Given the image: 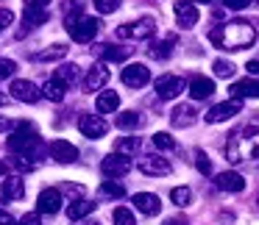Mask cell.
Segmentation results:
<instances>
[{"instance_id":"cell-1","label":"cell","mask_w":259,"mask_h":225,"mask_svg":"<svg viewBox=\"0 0 259 225\" xmlns=\"http://www.w3.org/2000/svg\"><path fill=\"white\" fill-rule=\"evenodd\" d=\"M226 158L231 164H242L259 158V117H253L251 123H245L242 128H237L226 142Z\"/></svg>"},{"instance_id":"cell-2","label":"cell","mask_w":259,"mask_h":225,"mask_svg":"<svg viewBox=\"0 0 259 225\" xmlns=\"http://www.w3.org/2000/svg\"><path fill=\"white\" fill-rule=\"evenodd\" d=\"M209 42L223 47V50H245L256 42V31L245 20H231V23L209 31Z\"/></svg>"},{"instance_id":"cell-3","label":"cell","mask_w":259,"mask_h":225,"mask_svg":"<svg viewBox=\"0 0 259 225\" xmlns=\"http://www.w3.org/2000/svg\"><path fill=\"white\" fill-rule=\"evenodd\" d=\"M39 145H42V139H39V134H36V128L31 123H20L17 128H14V134L9 136V150L20 153V156H25V158H34L36 153H39Z\"/></svg>"},{"instance_id":"cell-4","label":"cell","mask_w":259,"mask_h":225,"mask_svg":"<svg viewBox=\"0 0 259 225\" xmlns=\"http://www.w3.org/2000/svg\"><path fill=\"white\" fill-rule=\"evenodd\" d=\"M98 31H101V23H98L95 17H78V20H67V34L73 36V42H78V45H87V42H92L98 36Z\"/></svg>"},{"instance_id":"cell-5","label":"cell","mask_w":259,"mask_h":225,"mask_svg":"<svg viewBox=\"0 0 259 225\" xmlns=\"http://www.w3.org/2000/svg\"><path fill=\"white\" fill-rule=\"evenodd\" d=\"M153 31H156L153 17H142V20H137L134 25H120L117 36L120 39H148V36H153Z\"/></svg>"},{"instance_id":"cell-6","label":"cell","mask_w":259,"mask_h":225,"mask_svg":"<svg viewBox=\"0 0 259 225\" xmlns=\"http://www.w3.org/2000/svg\"><path fill=\"white\" fill-rule=\"evenodd\" d=\"M153 86H156V95L162 100H173V97H179L184 92V78H179V75H162V78H156Z\"/></svg>"},{"instance_id":"cell-7","label":"cell","mask_w":259,"mask_h":225,"mask_svg":"<svg viewBox=\"0 0 259 225\" xmlns=\"http://www.w3.org/2000/svg\"><path fill=\"white\" fill-rule=\"evenodd\" d=\"M242 111V103L240 100H226V103H218V106H212L206 111V123H226V120H231L234 114Z\"/></svg>"},{"instance_id":"cell-8","label":"cell","mask_w":259,"mask_h":225,"mask_svg":"<svg viewBox=\"0 0 259 225\" xmlns=\"http://www.w3.org/2000/svg\"><path fill=\"white\" fill-rule=\"evenodd\" d=\"M78 131L84 136H90V139H101V136H106L109 125L103 117H98V114H84V117L78 120Z\"/></svg>"},{"instance_id":"cell-9","label":"cell","mask_w":259,"mask_h":225,"mask_svg":"<svg viewBox=\"0 0 259 225\" xmlns=\"http://www.w3.org/2000/svg\"><path fill=\"white\" fill-rule=\"evenodd\" d=\"M170 161L162 156H156V153H151V156H142L140 158V173L145 175H156V178H162V175H170Z\"/></svg>"},{"instance_id":"cell-10","label":"cell","mask_w":259,"mask_h":225,"mask_svg":"<svg viewBox=\"0 0 259 225\" xmlns=\"http://www.w3.org/2000/svg\"><path fill=\"white\" fill-rule=\"evenodd\" d=\"M148 81H151V70L145 64H128L123 70V84L131 86V89H142Z\"/></svg>"},{"instance_id":"cell-11","label":"cell","mask_w":259,"mask_h":225,"mask_svg":"<svg viewBox=\"0 0 259 225\" xmlns=\"http://www.w3.org/2000/svg\"><path fill=\"white\" fill-rule=\"evenodd\" d=\"M103 173L109 175V178H123V175H128V170H131V161H128V156H120V153H112V156H106L103 158Z\"/></svg>"},{"instance_id":"cell-12","label":"cell","mask_w":259,"mask_h":225,"mask_svg":"<svg viewBox=\"0 0 259 225\" xmlns=\"http://www.w3.org/2000/svg\"><path fill=\"white\" fill-rule=\"evenodd\" d=\"M62 208V192L59 189H42L39 200H36V211L39 214H56Z\"/></svg>"},{"instance_id":"cell-13","label":"cell","mask_w":259,"mask_h":225,"mask_svg":"<svg viewBox=\"0 0 259 225\" xmlns=\"http://www.w3.org/2000/svg\"><path fill=\"white\" fill-rule=\"evenodd\" d=\"M106 84H109V67H106V64H95V67L87 73L84 92H101Z\"/></svg>"},{"instance_id":"cell-14","label":"cell","mask_w":259,"mask_h":225,"mask_svg":"<svg viewBox=\"0 0 259 225\" xmlns=\"http://www.w3.org/2000/svg\"><path fill=\"white\" fill-rule=\"evenodd\" d=\"M12 95L17 97V100H23V103H36L39 100V95H42V89L36 84H31V81H14L12 84Z\"/></svg>"},{"instance_id":"cell-15","label":"cell","mask_w":259,"mask_h":225,"mask_svg":"<svg viewBox=\"0 0 259 225\" xmlns=\"http://www.w3.org/2000/svg\"><path fill=\"white\" fill-rule=\"evenodd\" d=\"M51 156L56 158L59 164H73L75 158H78V150H75L73 142L56 139V142H51Z\"/></svg>"},{"instance_id":"cell-16","label":"cell","mask_w":259,"mask_h":225,"mask_svg":"<svg viewBox=\"0 0 259 225\" xmlns=\"http://www.w3.org/2000/svg\"><path fill=\"white\" fill-rule=\"evenodd\" d=\"M134 208L142 214H148V217H153V214L162 211V200H159L156 195H151V192H140V195H134Z\"/></svg>"},{"instance_id":"cell-17","label":"cell","mask_w":259,"mask_h":225,"mask_svg":"<svg viewBox=\"0 0 259 225\" xmlns=\"http://www.w3.org/2000/svg\"><path fill=\"white\" fill-rule=\"evenodd\" d=\"M176 12V23L181 25V28H192V25L198 23V9L192 6V3H187V0H179L173 6Z\"/></svg>"},{"instance_id":"cell-18","label":"cell","mask_w":259,"mask_h":225,"mask_svg":"<svg viewBox=\"0 0 259 225\" xmlns=\"http://www.w3.org/2000/svg\"><path fill=\"white\" fill-rule=\"evenodd\" d=\"M212 92H214V81L206 78V75H195L190 81V95L195 100H206V97H212Z\"/></svg>"},{"instance_id":"cell-19","label":"cell","mask_w":259,"mask_h":225,"mask_svg":"<svg viewBox=\"0 0 259 225\" xmlns=\"http://www.w3.org/2000/svg\"><path fill=\"white\" fill-rule=\"evenodd\" d=\"M214 184L223 192H242L245 189V178H242L240 173H220L218 178H214Z\"/></svg>"},{"instance_id":"cell-20","label":"cell","mask_w":259,"mask_h":225,"mask_svg":"<svg viewBox=\"0 0 259 225\" xmlns=\"http://www.w3.org/2000/svg\"><path fill=\"white\" fill-rule=\"evenodd\" d=\"M229 95L234 97V100H242V97H259V81H237V84H231Z\"/></svg>"},{"instance_id":"cell-21","label":"cell","mask_w":259,"mask_h":225,"mask_svg":"<svg viewBox=\"0 0 259 225\" xmlns=\"http://www.w3.org/2000/svg\"><path fill=\"white\" fill-rule=\"evenodd\" d=\"M198 120V114H195V108L192 106H176L173 108V114H170V123L176 125V128H187V125H192Z\"/></svg>"},{"instance_id":"cell-22","label":"cell","mask_w":259,"mask_h":225,"mask_svg":"<svg viewBox=\"0 0 259 225\" xmlns=\"http://www.w3.org/2000/svg\"><path fill=\"white\" fill-rule=\"evenodd\" d=\"M95 211V203L92 200H87V197H81V200H73L67 206V217L73 219V222H78V219H84L87 214H92Z\"/></svg>"},{"instance_id":"cell-23","label":"cell","mask_w":259,"mask_h":225,"mask_svg":"<svg viewBox=\"0 0 259 225\" xmlns=\"http://www.w3.org/2000/svg\"><path fill=\"white\" fill-rule=\"evenodd\" d=\"M23 195H25V184L17 178V175L3 178V197H6V200H20Z\"/></svg>"},{"instance_id":"cell-24","label":"cell","mask_w":259,"mask_h":225,"mask_svg":"<svg viewBox=\"0 0 259 225\" xmlns=\"http://www.w3.org/2000/svg\"><path fill=\"white\" fill-rule=\"evenodd\" d=\"M95 106H98V111H101V114H112V111H117V106H120V95H117V92H112V89H106V92L98 95Z\"/></svg>"},{"instance_id":"cell-25","label":"cell","mask_w":259,"mask_h":225,"mask_svg":"<svg viewBox=\"0 0 259 225\" xmlns=\"http://www.w3.org/2000/svg\"><path fill=\"white\" fill-rule=\"evenodd\" d=\"M78 78H81V67H78V64H59L56 81H62L64 86H70V84H75Z\"/></svg>"},{"instance_id":"cell-26","label":"cell","mask_w":259,"mask_h":225,"mask_svg":"<svg viewBox=\"0 0 259 225\" xmlns=\"http://www.w3.org/2000/svg\"><path fill=\"white\" fill-rule=\"evenodd\" d=\"M42 95L48 97V100H53V103H59V100H64V95H67V86L62 84V81H48L45 86H42Z\"/></svg>"},{"instance_id":"cell-27","label":"cell","mask_w":259,"mask_h":225,"mask_svg":"<svg viewBox=\"0 0 259 225\" xmlns=\"http://www.w3.org/2000/svg\"><path fill=\"white\" fill-rule=\"evenodd\" d=\"M23 20H25V25H45L48 23V12L39 9V6H25Z\"/></svg>"},{"instance_id":"cell-28","label":"cell","mask_w":259,"mask_h":225,"mask_svg":"<svg viewBox=\"0 0 259 225\" xmlns=\"http://www.w3.org/2000/svg\"><path fill=\"white\" fill-rule=\"evenodd\" d=\"M140 150V139L137 136H123V139H117V145H114V153H120V156H134V153Z\"/></svg>"},{"instance_id":"cell-29","label":"cell","mask_w":259,"mask_h":225,"mask_svg":"<svg viewBox=\"0 0 259 225\" xmlns=\"http://www.w3.org/2000/svg\"><path fill=\"white\" fill-rule=\"evenodd\" d=\"M98 53H101L106 62H123V59L128 56V50H123V47H114V45H98Z\"/></svg>"},{"instance_id":"cell-30","label":"cell","mask_w":259,"mask_h":225,"mask_svg":"<svg viewBox=\"0 0 259 225\" xmlns=\"http://www.w3.org/2000/svg\"><path fill=\"white\" fill-rule=\"evenodd\" d=\"M64 53H67V47H64V45H51L48 50L36 53L34 62H56V59H64Z\"/></svg>"},{"instance_id":"cell-31","label":"cell","mask_w":259,"mask_h":225,"mask_svg":"<svg viewBox=\"0 0 259 225\" xmlns=\"http://www.w3.org/2000/svg\"><path fill=\"white\" fill-rule=\"evenodd\" d=\"M140 125H142V117L137 111H125L117 117V128H123V131H134V128H140Z\"/></svg>"},{"instance_id":"cell-32","label":"cell","mask_w":259,"mask_h":225,"mask_svg":"<svg viewBox=\"0 0 259 225\" xmlns=\"http://www.w3.org/2000/svg\"><path fill=\"white\" fill-rule=\"evenodd\" d=\"M170 47H173V36H167L164 42H153V45L148 47V53H151V59H167Z\"/></svg>"},{"instance_id":"cell-33","label":"cell","mask_w":259,"mask_h":225,"mask_svg":"<svg viewBox=\"0 0 259 225\" xmlns=\"http://www.w3.org/2000/svg\"><path fill=\"white\" fill-rule=\"evenodd\" d=\"M101 195L103 197H125V186L117 184V181H106V184H101Z\"/></svg>"},{"instance_id":"cell-34","label":"cell","mask_w":259,"mask_h":225,"mask_svg":"<svg viewBox=\"0 0 259 225\" xmlns=\"http://www.w3.org/2000/svg\"><path fill=\"white\" fill-rule=\"evenodd\" d=\"M64 17H67V20L84 17V0H67V6H64Z\"/></svg>"},{"instance_id":"cell-35","label":"cell","mask_w":259,"mask_h":225,"mask_svg":"<svg viewBox=\"0 0 259 225\" xmlns=\"http://www.w3.org/2000/svg\"><path fill=\"white\" fill-rule=\"evenodd\" d=\"M170 200H173L176 206H187V203L192 200V192L187 189V186H176V189L170 192Z\"/></svg>"},{"instance_id":"cell-36","label":"cell","mask_w":259,"mask_h":225,"mask_svg":"<svg viewBox=\"0 0 259 225\" xmlns=\"http://www.w3.org/2000/svg\"><path fill=\"white\" fill-rule=\"evenodd\" d=\"M153 147H159V150H173L176 139L170 134H164V131H159V134H153Z\"/></svg>"},{"instance_id":"cell-37","label":"cell","mask_w":259,"mask_h":225,"mask_svg":"<svg viewBox=\"0 0 259 225\" xmlns=\"http://www.w3.org/2000/svg\"><path fill=\"white\" fill-rule=\"evenodd\" d=\"M234 64L231 62H223V59H218V62H214V75H218V78H231V75H234Z\"/></svg>"},{"instance_id":"cell-38","label":"cell","mask_w":259,"mask_h":225,"mask_svg":"<svg viewBox=\"0 0 259 225\" xmlns=\"http://www.w3.org/2000/svg\"><path fill=\"white\" fill-rule=\"evenodd\" d=\"M114 225H137L131 208H114Z\"/></svg>"},{"instance_id":"cell-39","label":"cell","mask_w":259,"mask_h":225,"mask_svg":"<svg viewBox=\"0 0 259 225\" xmlns=\"http://www.w3.org/2000/svg\"><path fill=\"white\" fill-rule=\"evenodd\" d=\"M92 3H95V9L101 14H114L120 9V0H92Z\"/></svg>"},{"instance_id":"cell-40","label":"cell","mask_w":259,"mask_h":225,"mask_svg":"<svg viewBox=\"0 0 259 225\" xmlns=\"http://www.w3.org/2000/svg\"><path fill=\"white\" fill-rule=\"evenodd\" d=\"M14 70H17V64H14L12 59H0V81H3V78H12Z\"/></svg>"},{"instance_id":"cell-41","label":"cell","mask_w":259,"mask_h":225,"mask_svg":"<svg viewBox=\"0 0 259 225\" xmlns=\"http://www.w3.org/2000/svg\"><path fill=\"white\" fill-rule=\"evenodd\" d=\"M195 164H198V170H201L203 175H212V161L206 158V153L198 150V153H195Z\"/></svg>"},{"instance_id":"cell-42","label":"cell","mask_w":259,"mask_h":225,"mask_svg":"<svg viewBox=\"0 0 259 225\" xmlns=\"http://www.w3.org/2000/svg\"><path fill=\"white\" fill-rule=\"evenodd\" d=\"M64 195H67V197H75V200H81V197H87V189H81L78 184H64Z\"/></svg>"},{"instance_id":"cell-43","label":"cell","mask_w":259,"mask_h":225,"mask_svg":"<svg viewBox=\"0 0 259 225\" xmlns=\"http://www.w3.org/2000/svg\"><path fill=\"white\" fill-rule=\"evenodd\" d=\"M14 23V12H9V9H0V28H6V25Z\"/></svg>"},{"instance_id":"cell-44","label":"cell","mask_w":259,"mask_h":225,"mask_svg":"<svg viewBox=\"0 0 259 225\" xmlns=\"http://www.w3.org/2000/svg\"><path fill=\"white\" fill-rule=\"evenodd\" d=\"M229 9H234V12H240V9H245V6H251V0H223Z\"/></svg>"},{"instance_id":"cell-45","label":"cell","mask_w":259,"mask_h":225,"mask_svg":"<svg viewBox=\"0 0 259 225\" xmlns=\"http://www.w3.org/2000/svg\"><path fill=\"white\" fill-rule=\"evenodd\" d=\"M0 225H17V219H14L9 211H3V208H0Z\"/></svg>"},{"instance_id":"cell-46","label":"cell","mask_w":259,"mask_h":225,"mask_svg":"<svg viewBox=\"0 0 259 225\" xmlns=\"http://www.w3.org/2000/svg\"><path fill=\"white\" fill-rule=\"evenodd\" d=\"M17 225H39V217H36V214H25Z\"/></svg>"},{"instance_id":"cell-47","label":"cell","mask_w":259,"mask_h":225,"mask_svg":"<svg viewBox=\"0 0 259 225\" xmlns=\"http://www.w3.org/2000/svg\"><path fill=\"white\" fill-rule=\"evenodd\" d=\"M48 3H53V0H25V6H39V9H45Z\"/></svg>"},{"instance_id":"cell-48","label":"cell","mask_w":259,"mask_h":225,"mask_svg":"<svg viewBox=\"0 0 259 225\" xmlns=\"http://www.w3.org/2000/svg\"><path fill=\"white\" fill-rule=\"evenodd\" d=\"M248 73H253V75H259V62H248Z\"/></svg>"},{"instance_id":"cell-49","label":"cell","mask_w":259,"mask_h":225,"mask_svg":"<svg viewBox=\"0 0 259 225\" xmlns=\"http://www.w3.org/2000/svg\"><path fill=\"white\" fill-rule=\"evenodd\" d=\"M9 128H12V123L6 117H0V131H9Z\"/></svg>"},{"instance_id":"cell-50","label":"cell","mask_w":259,"mask_h":225,"mask_svg":"<svg viewBox=\"0 0 259 225\" xmlns=\"http://www.w3.org/2000/svg\"><path fill=\"white\" fill-rule=\"evenodd\" d=\"M75 225H101V222H98V219H78Z\"/></svg>"},{"instance_id":"cell-51","label":"cell","mask_w":259,"mask_h":225,"mask_svg":"<svg viewBox=\"0 0 259 225\" xmlns=\"http://www.w3.org/2000/svg\"><path fill=\"white\" fill-rule=\"evenodd\" d=\"M9 173V164L6 161H0V175H6Z\"/></svg>"},{"instance_id":"cell-52","label":"cell","mask_w":259,"mask_h":225,"mask_svg":"<svg viewBox=\"0 0 259 225\" xmlns=\"http://www.w3.org/2000/svg\"><path fill=\"white\" fill-rule=\"evenodd\" d=\"M164 225H184V219H167Z\"/></svg>"},{"instance_id":"cell-53","label":"cell","mask_w":259,"mask_h":225,"mask_svg":"<svg viewBox=\"0 0 259 225\" xmlns=\"http://www.w3.org/2000/svg\"><path fill=\"white\" fill-rule=\"evenodd\" d=\"M3 103H6V97H3V95H0V106H3Z\"/></svg>"},{"instance_id":"cell-54","label":"cell","mask_w":259,"mask_h":225,"mask_svg":"<svg viewBox=\"0 0 259 225\" xmlns=\"http://www.w3.org/2000/svg\"><path fill=\"white\" fill-rule=\"evenodd\" d=\"M198 3H214V0H198Z\"/></svg>"}]
</instances>
